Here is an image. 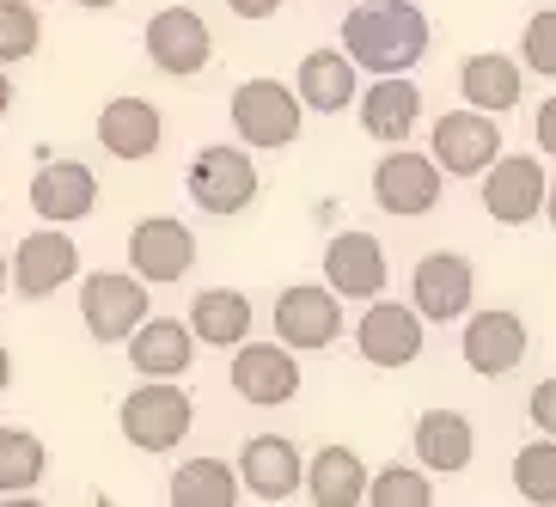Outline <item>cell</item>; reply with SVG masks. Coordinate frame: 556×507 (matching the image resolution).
<instances>
[{
	"label": "cell",
	"instance_id": "cell-21",
	"mask_svg": "<svg viewBox=\"0 0 556 507\" xmlns=\"http://www.w3.org/2000/svg\"><path fill=\"white\" fill-rule=\"evenodd\" d=\"M355 104H361V129H367V141L397 148V141H409L416 116H422V86L409 80V74H386V80H374L367 92H355Z\"/></svg>",
	"mask_w": 556,
	"mask_h": 507
},
{
	"label": "cell",
	"instance_id": "cell-17",
	"mask_svg": "<svg viewBox=\"0 0 556 507\" xmlns=\"http://www.w3.org/2000/svg\"><path fill=\"white\" fill-rule=\"evenodd\" d=\"M386 245H379L374 232H337L325 245V288L337 300H379L386 294Z\"/></svg>",
	"mask_w": 556,
	"mask_h": 507
},
{
	"label": "cell",
	"instance_id": "cell-2",
	"mask_svg": "<svg viewBox=\"0 0 556 507\" xmlns=\"http://www.w3.org/2000/svg\"><path fill=\"white\" fill-rule=\"evenodd\" d=\"M227 111H232V129H239V148H251V153L294 148L300 129H306V104H300V92L294 86H281V80H269V74L232 86Z\"/></svg>",
	"mask_w": 556,
	"mask_h": 507
},
{
	"label": "cell",
	"instance_id": "cell-36",
	"mask_svg": "<svg viewBox=\"0 0 556 507\" xmlns=\"http://www.w3.org/2000/svg\"><path fill=\"white\" fill-rule=\"evenodd\" d=\"M239 18H269V13H281V0H227Z\"/></svg>",
	"mask_w": 556,
	"mask_h": 507
},
{
	"label": "cell",
	"instance_id": "cell-38",
	"mask_svg": "<svg viewBox=\"0 0 556 507\" xmlns=\"http://www.w3.org/2000/svg\"><path fill=\"white\" fill-rule=\"evenodd\" d=\"M544 220H551V227H556V178L544 183Z\"/></svg>",
	"mask_w": 556,
	"mask_h": 507
},
{
	"label": "cell",
	"instance_id": "cell-27",
	"mask_svg": "<svg viewBox=\"0 0 556 507\" xmlns=\"http://www.w3.org/2000/svg\"><path fill=\"white\" fill-rule=\"evenodd\" d=\"M300 490L312 495V507H361V495H367V465H361L355 446H318L306 458Z\"/></svg>",
	"mask_w": 556,
	"mask_h": 507
},
{
	"label": "cell",
	"instance_id": "cell-13",
	"mask_svg": "<svg viewBox=\"0 0 556 507\" xmlns=\"http://www.w3.org/2000/svg\"><path fill=\"white\" fill-rule=\"evenodd\" d=\"M526 348H532V337H526V318L520 312H471V325H465V337H458V355H465V367H471L477 379H502L514 373L526 360Z\"/></svg>",
	"mask_w": 556,
	"mask_h": 507
},
{
	"label": "cell",
	"instance_id": "cell-3",
	"mask_svg": "<svg viewBox=\"0 0 556 507\" xmlns=\"http://www.w3.org/2000/svg\"><path fill=\"white\" fill-rule=\"evenodd\" d=\"M197 422V404L184 392L178 379H141L123 404H116V428H123V441L141 446V453H172V446L190 434Z\"/></svg>",
	"mask_w": 556,
	"mask_h": 507
},
{
	"label": "cell",
	"instance_id": "cell-9",
	"mask_svg": "<svg viewBox=\"0 0 556 507\" xmlns=\"http://www.w3.org/2000/svg\"><path fill=\"white\" fill-rule=\"evenodd\" d=\"M471 294H477V269L458 251H428L416 263V276H409V300H416V318L422 325H453V318H465Z\"/></svg>",
	"mask_w": 556,
	"mask_h": 507
},
{
	"label": "cell",
	"instance_id": "cell-8",
	"mask_svg": "<svg viewBox=\"0 0 556 507\" xmlns=\"http://www.w3.org/2000/svg\"><path fill=\"white\" fill-rule=\"evenodd\" d=\"M80 276V245L67 239L62 227L50 232H25L13 245V257H7V288H18L25 300H50L62 294L67 281Z\"/></svg>",
	"mask_w": 556,
	"mask_h": 507
},
{
	"label": "cell",
	"instance_id": "cell-5",
	"mask_svg": "<svg viewBox=\"0 0 556 507\" xmlns=\"http://www.w3.org/2000/svg\"><path fill=\"white\" fill-rule=\"evenodd\" d=\"M428 160L441 165V178H483V172L502 160V123H495L490 111H471V104L434 116Z\"/></svg>",
	"mask_w": 556,
	"mask_h": 507
},
{
	"label": "cell",
	"instance_id": "cell-24",
	"mask_svg": "<svg viewBox=\"0 0 556 507\" xmlns=\"http://www.w3.org/2000/svg\"><path fill=\"white\" fill-rule=\"evenodd\" d=\"M458 92H465V104L471 111H514V104L526 99V67L514 62V55L502 50H483V55H465V67H458Z\"/></svg>",
	"mask_w": 556,
	"mask_h": 507
},
{
	"label": "cell",
	"instance_id": "cell-35",
	"mask_svg": "<svg viewBox=\"0 0 556 507\" xmlns=\"http://www.w3.org/2000/svg\"><path fill=\"white\" fill-rule=\"evenodd\" d=\"M539 148L556 160V99H544V104H539Z\"/></svg>",
	"mask_w": 556,
	"mask_h": 507
},
{
	"label": "cell",
	"instance_id": "cell-12",
	"mask_svg": "<svg viewBox=\"0 0 556 507\" xmlns=\"http://www.w3.org/2000/svg\"><path fill=\"white\" fill-rule=\"evenodd\" d=\"M232 392L257 409H276V404H294L300 397V360L288 343H239L232 348Z\"/></svg>",
	"mask_w": 556,
	"mask_h": 507
},
{
	"label": "cell",
	"instance_id": "cell-39",
	"mask_svg": "<svg viewBox=\"0 0 556 507\" xmlns=\"http://www.w3.org/2000/svg\"><path fill=\"white\" fill-rule=\"evenodd\" d=\"M0 507H50V502H37V495L25 490V495H7V502H0Z\"/></svg>",
	"mask_w": 556,
	"mask_h": 507
},
{
	"label": "cell",
	"instance_id": "cell-42",
	"mask_svg": "<svg viewBox=\"0 0 556 507\" xmlns=\"http://www.w3.org/2000/svg\"><path fill=\"white\" fill-rule=\"evenodd\" d=\"M0 294H7V251H0Z\"/></svg>",
	"mask_w": 556,
	"mask_h": 507
},
{
	"label": "cell",
	"instance_id": "cell-32",
	"mask_svg": "<svg viewBox=\"0 0 556 507\" xmlns=\"http://www.w3.org/2000/svg\"><path fill=\"white\" fill-rule=\"evenodd\" d=\"M37 43H43V13H37V0H0V67L31 62Z\"/></svg>",
	"mask_w": 556,
	"mask_h": 507
},
{
	"label": "cell",
	"instance_id": "cell-26",
	"mask_svg": "<svg viewBox=\"0 0 556 507\" xmlns=\"http://www.w3.org/2000/svg\"><path fill=\"white\" fill-rule=\"evenodd\" d=\"M355 74H361V67L349 62L343 50H312V55H300L294 92H300V104H306V111L337 116V111H349V104H355V92H361Z\"/></svg>",
	"mask_w": 556,
	"mask_h": 507
},
{
	"label": "cell",
	"instance_id": "cell-23",
	"mask_svg": "<svg viewBox=\"0 0 556 507\" xmlns=\"http://www.w3.org/2000/svg\"><path fill=\"white\" fill-rule=\"evenodd\" d=\"M129 360L141 379H184L190 373V360H197V337H190V325H178V318H141V325L129 330Z\"/></svg>",
	"mask_w": 556,
	"mask_h": 507
},
{
	"label": "cell",
	"instance_id": "cell-22",
	"mask_svg": "<svg viewBox=\"0 0 556 507\" xmlns=\"http://www.w3.org/2000/svg\"><path fill=\"white\" fill-rule=\"evenodd\" d=\"M409 446L422 458V471L453 477L477 458V428H471V416H458V409H422L416 428H409Z\"/></svg>",
	"mask_w": 556,
	"mask_h": 507
},
{
	"label": "cell",
	"instance_id": "cell-30",
	"mask_svg": "<svg viewBox=\"0 0 556 507\" xmlns=\"http://www.w3.org/2000/svg\"><path fill=\"white\" fill-rule=\"evenodd\" d=\"M514 490L526 495L532 507H556V441L539 434L514 453Z\"/></svg>",
	"mask_w": 556,
	"mask_h": 507
},
{
	"label": "cell",
	"instance_id": "cell-40",
	"mask_svg": "<svg viewBox=\"0 0 556 507\" xmlns=\"http://www.w3.org/2000/svg\"><path fill=\"white\" fill-rule=\"evenodd\" d=\"M7 104H13V80H7V67H0V116H7Z\"/></svg>",
	"mask_w": 556,
	"mask_h": 507
},
{
	"label": "cell",
	"instance_id": "cell-19",
	"mask_svg": "<svg viewBox=\"0 0 556 507\" xmlns=\"http://www.w3.org/2000/svg\"><path fill=\"white\" fill-rule=\"evenodd\" d=\"M160 141H165V116H160V104H153V99L123 92V99H111L99 111V148L111 153V160L141 165V160L160 153Z\"/></svg>",
	"mask_w": 556,
	"mask_h": 507
},
{
	"label": "cell",
	"instance_id": "cell-41",
	"mask_svg": "<svg viewBox=\"0 0 556 507\" xmlns=\"http://www.w3.org/2000/svg\"><path fill=\"white\" fill-rule=\"evenodd\" d=\"M74 7H86V13H111L116 0H74Z\"/></svg>",
	"mask_w": 556,
	"mask_h": 507
},
{
	"label": "cell",
	"instance_id": "cell-31",
	"mask_svg": "<svg viewBox=\"0 0 556 507\" xmlns=\"http://www.w3.org/2000/svg\"><path fill=\"white\" fill-rule=\"evenodd\" d=\"M361 502L367 507H434V483L416 465H386V471L367 477V495Z\"/></svg>",
	"mask_w": 556,
	"mask_h": 507
},
{
	"label": "cell",
	"instance_id": "cell-18",
	"mask_svg": "<svg viewBox=\"0 0 556 507\" xmlns=\"http://www.w3.org/2000/svg\"><path fill=\"white\" fill-rule=\"evenodd\" d=\"M239 490L257 495V502H288V495H300V477H306V458H300V446L288 441V434H251L245 446H239Z\"/></svg>",
	"mask_w": 556,
	"mask_h": 507
},
{
	"label": "cell",
	"instance_id": "cell-20",
	"mask_svg": "<svg viewBox=\"0 0 556 507\" xmlns=\"http://www.w3.org/2000/svg\"><path fill=\"white\" fill-rule=\"evenodd\" d=\"M31 208L50 220V227H74L99 208V172L80 160H50L31 178Z\"/></svg>",
	"mask_w": 556,
	"mask_h": 507
},
{
	"label": "cell",
	"instance_id": "cell-25",
	"mask_svg": "<svg viewBox=\"0 0 556 507\" xmlns=\"http://www.w3.org/2000/svg\"><path fill=\"white\" fill-rule=\"evenodd\" d=\"M190 337H197L202 348H239L251 337V325H257V306H251L239 288H202L197 300H190Z\"/></svg>",
	"mask_w": 556,
	"mask_h": 507
},
{
	"label": "cell",
	"instance_id": "cell-4",
	"mask_svg": "<svg viewBox=\"0 0 556 507\" xmlns=\"http://www.w3.org/2000/svg\"><path fill=\"white\" fill-rule=\"evenodd\" d=\"M184 190H190V202L202 214H220V220L227 214H245L257 202V160L245 148L208 141V148H197V160L184 172Z\"/></svg>",
	"mask_w": 556,
	"mask_h": 507
},
{
	"label": "cell",
	"instance_id": "cell-11",
	"mask_svg": "<svg viewBox=\"0 0 556 507\" xmlns=\"http://www.w3.org/2000/svg\"><path fill=\"white\" fill-rule=\"evenodd\" d=\"M343 337V300L325 281H294L276 294V343L288 348H330Z\"/></svg>",
	"mask_w": 556,
	"mask_h": 507
},
{
	"label": "cell",
	"instance_id": "cell-1",
	"mask_svg": "<svg viewBox=\"0 0 556 507\" xmlns=\"http://www.w3.org/2000/svg\"><path fill=\"white\" fill-rule=\"evenodd\" d=\"M428 13L416 0H361L343 18V55L367 67L374 80L386 74H409L428 55Z\"/></svg>",
	"mask_w": 556,
	"mask_h": 507
},
{
	"label": "cell",
	"instance_id": "cell-14",
	"mask_svg": "<svg viewBox=\"0 0 556 507\" xmlns=\"http://www.w3.org/2000/svg\"><path fill=\"white\" fill-rule=\"evenodd\" d=\"M544 165L532 153H502V160L483 172V208H490L495 227H526L544 214Z\"/></svg>",
	"mask_w": 556,
	"mask_h": 507
},
{
	"label": "cell",
	"instance_id": "cell-7",
	"mask_svg": "<svg viewBox=\"0 0 556 507\" xmlns=\"http://www.w3.org/2000/svg\"><path fill=\"white\" fill-rule=\"evenodd\" d=\"M80 318L92 343H129V330L148 318V281L135 269H92L80 281Z\"/></svg>",
	"mask_w": 556,
	"mask_h": 507
},
{
	"label": "cell",
	"instance_id": "cell-6",
	"mask_svg": "<svg viewBox=\"0 0 556 507\" xmlns=\"http://www.w3.org/2000/svg\"><path fill=\"white\" fill-rule=\"evenodd\" d=\"M141 50L165 80H197L214 62V31L197 7H160L148 18V31H141Z\"/></svg>",
	"mask_w": 556,
	"mask_h": 507
},
{
	"label": "cell",
	"instance_id": "cell-34",
	"mask_svg": "<svg viewBox=\"0 0 556 507\" xmlns=\"http://www.w3.org/2000/svg\"><path fill=\"white\" fill-rule=\"evenodd\" d=\"M526 416H532V428H539V434H551V441H556V379H539V385H532Z\"/></svg>",
	"mask_w": 556,
	"mask_h": 507
},
{
	"label": "cell",
	"instance_id": "cell-15",
	"mask_svg": "<svg viewBox=\"0 0 556 507\" xmlns=\"http://www.w3.org/2000/svg\"><path fill=\"white\" fill-rule=\"evenodd\" d=\"M441 165L428 160V153H386L374 165V197L386 214L397 220H416V214H434L441 208Z\"/></svg>",
	"mask_w": 556,
	"mask_h": 507
},
{
	"label": "cell",
	"instance_id": "cell-16",
	"mask_svg": "<svg viewBox=\"0 0 556 507\" xmlns=\"http://www.w3.org/2000/svg\"><path fill=\"white\" fill-rule=\"evenodd\" d=\"M355 348H361V360H367V367H386V373L409 367V360L422 355V318H416V306L374 300V306H367V318L355 325Z\"/></svg>",
	"mask_w": 556,
	"mask_h": 507
},
{
	"label": "cell",
	"instance_id": "cell-28",
	"mask_svg": "<svg viewBox=\"0 0 556 507\" xmlns=\"http://www.w3.org/2000/svg\"><path fill=\"white\" fill-rule=\"evenodd\" d=\"M165 495H172V507H232L239 502V471L227 458H184Z\"/></svg>",
	"mask_w": 556,
	"mask_h": 507
},
{
	"label": "cell",
	"instance_id": "cell-29",
	"mask_svg": "<svg viewBox=\"0 0 556 507\" xmlns=\"http://www.w3.org/2000/svg\"><path fill=\"white\" fill-rule=\"evenodd\" d=\"M50 471V446L31 428H0V495H25Z\"/></svg>",
	"mask_w": 556,
	"mask_h": 507
},
{
	"label": "cell",
	"instance_id": "cell-37",
	"mask_svg": "<svg viewBox=\"0 0 556 507\" xmlns=\"http://www.w3.org/2000/svg\"><path fill=\"white\" fill-rule=\"evenodd\" d=\"M13 385V355H7V343H0V392Z\"/></svg>",
	"mask_w": 556,
	"mask_h": 507
},
{
	"label": "cell",
	"instance_id": "cell-10",
	"mask_svg": "<svg viewBox=\"0 0 556 507\" xmlns=\"http://www.w3.org/2000/svg\"><path fill=\"white\" fill-rule=\"evenodd\" d=\"M129 269L148 288H165V281H184L197 269V232L172 220V214H148V220H135L129 232Z\"/></svg>",
	"mask_w": 556,
	"mask_h": 507
},
{
	"label": "cell",
	"instance_id": "cell-33",
	"mask_svg": "<svg viewBox=\"0 0 556 507\" xmlns=\"http://www.w3.org/2000/svg\"><path fill=\"white\" fill-rule=\"evenodd\" d=\"M520 55H526V74L556 80V7L532 13V25H526V37H520Z\"/></svg>",
	"mask_w": 556,
	"mask_h": 507
}]
</instances>
